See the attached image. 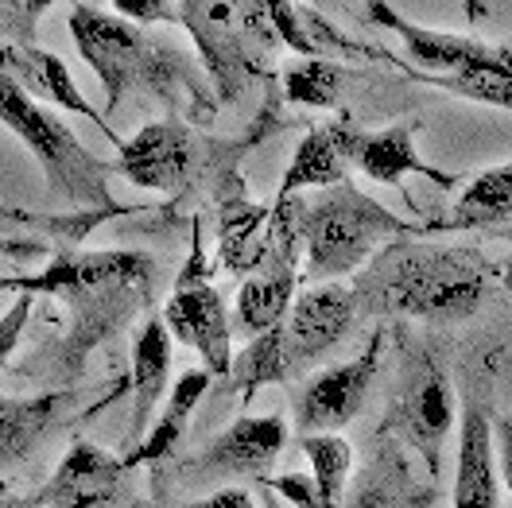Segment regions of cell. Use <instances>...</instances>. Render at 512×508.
Returning <instances> with one entry per match:
<instances>
[{"mask_svg": "<svg viewBox=\"0 0 512 508\" xmlns=\"http://www.w3.org/2000/svg\"><path fill=\"white\" fill-rule=\"evenodd\" d=\"M501 264L474 245H427L396 237L369 256L353 280L361 318H416V322H466L478 315Z\"/></svg>", "mask_w": 512, "mask_h": 508, "instance_id": "1", "label": "cell"}, {"mask_svg": "<svg viewBox=\"0 0 512 508\" xmlns=\"http://www.w3.org/2000/svg\"><path fill=\"white\" fill-rule=\"evenodd\" d=\"M70 39L105 90V113L113 117L128 94L144 90L171 105L191 101L194 117H214L206 86L198 70L179 47H167L163 39H152L140 24H132L117 12H97L90 4H74L66 16Z\"/></svg>", "mask_w": 512, "mask_h": 508, "instance_id": "2", "label": "cell"}, {"mask_svg": "<svg viewBox=\"0 0 512 508\" xmlns=\"http://www.w3.org/2000/svg\"><path fill=\"white\" fill-rule=\"evenodd\" d=\"M156 284V256L140 249H59L51 264L35 276L0 280V287L28 291V295H63L74 307V334H70V369L86 361V350L105 342L113 330H121L140 307H148Z\"/></svg>", "mask_w": 512, "mask_h": 508, "instance_id": "3", "label": "cell"}, {"mask_svg": "<svg viewBox=\"0 0 512 508\" xmlns=\"http://www.w3.org/2000/svg\"><path fill=\"white\" fill-rule=\"evenodd\" d=\"M0 125L12 128L28 144V152L39 159L47 175L51 194L70 206V214H86V210L128 214L109 194V175L117 171V163L97 159L47 105L24 94L4 70H0Z\"/></svg>", "mask_w": 512, "mask_h": 508, "instance_id": "4", "label": "cell"}, {"mask_svg": "<svg viewBox=\"0 0 512 508\" xmlns=\"http://www.w3.org/2000/svg\"><path fill=\"white\" fill-rule=\"evenodd\" d=\"M427 222H404L384 210L377 198L357 191L353 183L326 187L315 202H303V280L334 284L361 260H369L381 241L423 237Z\"/></svg>", "mask_w": 512, "mask_h": 508, "instance_id": "5", "label": "cell"}, {"mask_svg": "<svg viewBox=\"0 0 512 508\" xmlns=\"http://www.w3.org/2000/svg\"><path fill=\"white\" fill-rule=\"evenodd\" d=\"M400 342V388L388 400L384 435L404 439L427 466V477H439L443 470V446L454 427V396H450L447 369L431 346L412 342L404 330H396Z\"/></svg>", "mask_w": 512, "mask_h": 508, "instance_id": "6", "label": "cell"}, {"mask_svg": "<svg viewBox=\"0 0 512 508\" xmlns=\"http://www.w3.org/2000/svg\"><path fill=\"white\" fill-rule=\"evenodd\" d=\"M163 322L179 346H191L202 357V369L210 377H225L233 369V318L225 315L218 287L210 284L206 253H202V229H191V256L175 276V291L163 307Z\"/></svg>", "mask_w": 512, "mask_h": 508, "instance_id": "7", "label": "cell"}, {"mask_svg": "<svg viewBox=\"0 0 512 508\" xmlns=\"http://www.w3.org/2000/svg\"><path fill=\"white\" fill-rule=\"evenodd\" d=\"M179 24L198 43L210 82L222 101H237L256 78V43L237 0H179Z\"/></svg>", "mask_w": 512, "mask_h": 508, "instance_id": "8", "label": "cell"}, {"mask_svg": "<svg viewBox=\"0 0 512 508\" xmlns=\"http://www.w3.org/2000/svg\"><path fill=\"white\" fill-rule=\"evenodd\" d=\"M284 443H288V423L280 415H241L194 458L179 462V481L187 485H214L229 477L268 481V470L280 458Z\"/></svg>", "mask_w": 512, "mask_h": 508, "instance_id": "9", "label": "cell"}, {"mask_svg": "<svg viewBox=\"0 0 512 508\" xmlns=\"http://www.w3.org/2000/svg\"><path fill=\"white\" fill-rule=\"evenodd\" d=\"M454 508H501V474L497 443L489 419V377L466 373L462 423H458V466H454Z\"/></svg>", "mask_w": 512, "mask_h": 508, "instance_id": "10", "label": "cell"}, {"mask_svg": "<svg viewBox=\"0 0 512 508\" xmlns=\"http://www.w3.org/2000/svg\"><path fill=\"white\" fill-rule=\"evenodd\" d=\"M381 353L384 330H377L353 361L334 365L303 384V392L295 396V431L299 435H338L346 423H353V415L365 404L369 384L377 381Z\"/></svg>", "mask_w": 512, "mask_h": 508, "instance_id": "11", "label": "cell"}, {"mask_svg": "<svg viewBox=\"0 0 512 508\" xmlns=\"http://www.w3.org/2000/svg\"><path fill=\"white\" fill-rule=\"evenodd\" d=\"M330 128H334V136H338L346 159H350V167H361V175L373 179V183L396 187L408 202H412V194L404 187L408 175H423V179H431L443 191H454V183H458V175H447V171L431 167L427 159L419 156L416 148L419 121H400V125L377 128V132H361V128H353L342 117V121H334Z\"/></svg>", "mask_w": 512, "mask_h": 508, "instance_id": "12", "label": "cell"}, {"mask_svg": "<svg viewBox=\"0 0 512 508\" xmlns=\"http://www.w3.org/2000/svg\"><path fill=\"white\" fill-rule=\"evenodd\" d=\"M357 322V303L353 291L342 284H319L303 291L291 311L284 315L280 330V346L288 357L291 373L299 377L307 365H315L322 353H330Z\"/></svg>", "mask_w": 512, "mask_h": 508, "instance_id": "13", "label": "cell"}, {"mask_svg": "<svg viewBox=\"0 0 512 508\" xmlns=\"http://www.w3.org/2000/svg\"><path fill=\"white\" fill-rule=\"evenodd\" d=\"M194 171V140L183 121H156L117 144V175L140 191L175 194Z\"/></svg>", "mask_w": 512, "mask_h": 508, "instance_id": "14", "label": "cell"}, {"mask_svg": "<svg viewBox=\"0 0 512 508\" xmlns=\"http://www.w3.org/2000/svg\"><path fill=\"white\" fill-rule=\"evenodd\" d=\"M369 20L392 32L404 51L427 70H466V66H512V47H489L474 35H454V32H435V28H419L408 16H400L388 0H365Z\"/></svg>", "mask_w": 512, "mask_h": 508, "instance_id": "15", "label": "cell"}, {"mask_svg": "<svg viewBox=\"0 0 512 508\" xmlns=\"http://www.w3.org/2000/svg\"><path fill=\"white\" fill-rule=\"evenodd\" d=\"M0 70L24 90L28 97H35L39 105H59L66 113H82L86 121H94L101 128V136L105 140H113V144H121L125 136H117V128L113 121L105 117V113H97L94 105L86 101V94L78 90V82H74V74H70V66L59 59V55H51V51H43V47H35V43H0Z\"/></svg>", "mask_w": 512, "mask_h": 508, "instance_id": "16", "label": "cell"}, {"mask_svg": "<svg viewBox=\"0 0 512 508\" xmlns=\"http://www.w3.org/2000/svg\"><path fill=\"white\" fill-rule=\"evenodd\" d=\"M272 256V210L253 202L241 175L229 171L218 191V268L253 276L256 268Z\"/></svg>", "mask_w": 512, "mask_h": 508, "instance_id": "17", "label": "cell"}, {"mask_svg": "<svg viewBox=\"0 0 512 508\" xmlns=\"http://www.w3.org/2000/svg\"><path fill=\"white\" fill-rule=\"evenodd\" d=\"M125 474L121 454H109L90 439H74L47 489H39V501L43 508H105Z\"/></svg>", "mask_w": 512, "mask_h": 508, "instance_id": "18", "label": "cell"}, {"mask_svg": "<svg viewBox=\"0 0 512 508\" xmlns=\"http://www.w3.org/2000/svg\"><path fill=\"white\" fill-rule=\"evenodd\" d=\"M435 501H439V489L431 481L427 485L416 481L400 443L381 431V439L373 446V454L342 508H431Z\"/></svg>", "mask_w": 512, "mask_h": 508, "instance_id": "19", "label": "cell"}, {"mask_svg": "<svg viewBox=\"0 0 512 508\" xmlns=\"http://www.w3.org/2000/svg\"><path fill=\"white\" fill-rule=\"evenodd\" d=\"M295 260L299 256H284L272 249V256L256 268L253 276H245V284L237 291V311H233V334L237 338L253 342V338L268 334L272 326L284 322V315L295 303V284H299Z\"/></svg>", "mask_w": 512, "mask_h": 508, "instance_id": "20", "label": "cell"}, {"mask_svg": "<svg viewBox=\"0 0 512 508\" xmlns=\"http://www.w3.org/2000/svg\"><path fill=\"white\" fill-rule=\"evenodd\" d=\"M171 357H175V338H171L167 322L148 318L136 330V342H132V423H128L125 439L128 450L140 443L144 427L152 423L160 396L171 384Z\"/></svg>", "mask_w": 512, "mask_h": 508, "instance_id": "21", "label": "cell"}, {"mask_svg": "<svg viewBox=\"0 0 512 508\" xmlns=\"http://www.w3.org/2000/svg\"><path fill=\"white\" fill-rule=\"evenodd\" d=\"M74 408V392H43V396H0V470L24 462L51 431H59Z\"/></svg>", "mask_w": 512, "mask_h": 508, "instance_id": "22", "label": "cell"}, {"mask_svg": "<svg viewBox=\"0 0 512 508\" xmlns=\"http://www.w3.org/2000/svg\"><path fill=\"white\" fill-rule=\"evenodd\" d=\"M210 384H214V377H210L206 369H187V373H179V381H175V388H171V396H167L163 412L152 419L148 435L132 446V450L121 454L125 470H136V466H156V462H163V458H171V454H175V446L183 443L187 423H191L194 408L206 400Z\"/></svg>", "mask_w": 512, "mask_h": 508, "instance_id": "23", "label": "cell"}, {"mask_svg": "<svg viewBox=\"0 0 512 508\" xmlns=\"http://www.w3.org/2000/svg\"><path fill=\"white\" fill-rule=\"evenodd\" d=\"M346 171H350V159L342 152L334 128L330 125L311 128V132L299 140L288 171H284V179H280V187H276V202L295 198V194H303V191L338 187V183H346Z\"/></svg>", "mask_w": 512, "mask_h": 508, "instance_id": "24", "label": "cell"}, {"mask_svg": "<svg viewBox=\"0 0 512 508\" xmlns=\"http://www.w3.org/2000/svg\"><path fill=\"white\" fill-rule=\"evenodd\" d=\"M512 218V159L501 167L481 171L478 179L462 191L458 206L443 222H427V233L443 229H478V225H497Z\"/></svg>", "mask_w": 512, "mask_h": 508, "instance_id": "25", "label": "cell"}, {"mask_svg": "<svg viewBox=\"0 0 512 508\" xmlns=\"http://www.w3.org/2000/svg\"><path fill=\"white\" fill-rule=\"evenodd\" d=\"M392 66H400L412 82H423V86L447 90L454 97H470V101L497 105V109L512 113V66H466V70H454V74H423V70L404 66L400 59H392Z\"/></svg>", "mask_w": 512, "mask_h": 508, "instance_id": "26", "label": "cell"}, {"mask_svg": "<svg viewBox=\"0 0 512 508\" xmlns=\"http://www.w3.org/2000/svg\"><path fill=\"white\" fill-rule=\"evenodd\" d=\"M299 446L311 462V481H315V493H319V508H338L353 466L350 443L342 435H299Z\"/></svg>", "mask_w": 512, "mask_h": 508, "instance_id": "27", "label": "cell"}, {"mask_svg": "<svg viewBox=\"0 0 512 508\" xmlns=\"http://www.w3.org/2000/svg\"><path fill=\"white\" fill-rule=\"evenodd\" d=\"M295 373H291L288 357H284V346H280V330L272 326L268 334L253 338L245 350L233 357V369H229V381L245 388V400L256 396L264 384H288Z\"/></svg>", "mask_w": 512, "mask_h": 508, "instance_id": "28", "label": "cell"}, {"mask_svg": "<svg viewBox=\"0 0 512 508\" xmlns=\"http://www.w3.org/2000/svg\"><path fill=\"white\" fill-rule=\"evenodd\" d=\"M346 70L334 59H299L284 70V94L291 105H311V109H330L338 105Z\"/></svg>", "mask_w": 512, "mask_h": 508, "instance_id": "29", "label": "cell"}, {"mask_svg": "<svg viewBox=\"0 0 512 508\" xmlns=\"http://www.w3.org/2000/svg\"><path fill=\"white\" fill-rule=\"evenodd\" d=\"M32 307H35V295H20L4 315H0V369L12 361V353L20 346V334H24V326H28V318H32Z\"/></svg>", "mask_w": 512, "mask_h": 508, "instance_id": "30", "label": "cell"}, {"mask_svg": "<svg viewBox=\"0 0 512 508\" xmlns=\"http://www.w3.org/2000/svg\"><path fill=\"white\" fill-rule=\"evenodd\" d=\"M113 12L132 24H179V0H113Z\"/></svg>", "mask_w": 512, "mask_h": 508, "instance_id": "31", "label": "cell"}, {"mask_svg": "<svg viewBox=\"0 0 512 508\" xmlns=\"http://www.w3.org/2000/svg\"><path fill=\"white\" fill-rule=\"evenodd\" d=\"M493 443H497V474L512 493V415L493 419Z\"/></svg>", "mask_w": 512, "mask_h": 508, "instance_id": "32", "label": "cell"}, {"mask_svg": "<svg viewBox=\"0 0 512 508\" xmlns=\"http://www.w3.org/2000/svg\"><path fill=\"white\" fill-rule=\"evenodd\" d=\"M167 508H256V501L245 489H237V485H222V489H214V493H206V497H198V501L167 505Z\"/></svg>", "mask_w": 512, "mask_h": 508, "instance_id": "33", "label": "cell"}, {"mask_svg": "<svg viewBox=\"0 0 512 508\" xmlns=\"http://www.w3.org/2000/svg\"><path fill=\"white\" fill-rule=\"evenodd\" d=\"M51 4H59V0H8V8H12V16H16V28H20V43H32L35 24H39V16H43Z\"/></svg>", "mask_w": 512, "mask_h": 508, "instance_id": "34", "label": "cell"}, {"mask_svg": "<svg viewBox=\"0 0 512 508\" xmlns=\"http://www.w3.org/2000/svg\"><path fill=\"white\" fill-rule=\"evenodd\" d=\"M51 249L43 245V241H24V237H0V256L4 260H39V256H47Z\"/></svg>", "mask_w": 512, "mask_h": 508, "instance_id": "35", "label": "cell"}, {"mask_svg": "<svg viewBox=\"0 0 512 508\" xmlns=\"http://www.w3.org/2000/svg\"><path fill=\"white\" fill-rule=\"evenodd\" d=\"M0 508H43V501H39V493H32V497H12V493H0Z\"/></svg>", "mask_w": 512, "mask_h": 508, "instance_id": "36", "label": "cell"}, {"mask_svg": "<svg viewBox=\"0 0 512 508\" xmlns=\"http://www.w3.org/2000/svg\"><path fill=\"white\" fill-rule=\"evenodd\" d=\"M462 12H466L470 24H478V20L489 16V0H462Z\"/></svg>", "mask_w": 512, "mask_h": 508, "instance_id": "37", "label": "cell"}, {"mask_svg": "<svg viewBox=\"0 0 512 508\" xmlns=\"http://www.w3.org/2000/svg\"><path fill=\"white\" fill-rule=\"evenodd\" d=\"M497 280H501V287H505V291H512V253H509V260L501 264V272H497Z\"/></svg>", "mask_w": 512, "mask_h": 508, "instance_id": "38", "label": "cell"}, {"mask_svg": "<svg viewBox=\"0 0 512 508\" xmlns=\"http://www.w3.org/2000/svg\"><path fill=\"white\" fill-rule=\"evenodd\" d=\"M8 20L16 24V16H12V8H8V0H0V24H8Z\"/></svg>", "mask_w": 512, "mask_h": 508, "instance_id": "39", "label": "cell"}]
</instances>
